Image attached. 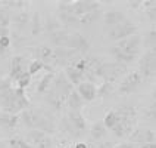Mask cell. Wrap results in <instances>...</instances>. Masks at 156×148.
<instances>
[{"label":"cell","instance_id":"cell-25","mask_svg":"<svg viewBox=\"0 0 156 148\" xmlns=\"http://www.w3.org/2000/svg\"><path fill=\"white\" fill-rule=\"evenodd\" d=\"M102 122H103L105 127H106L108 131H112L113 127L118 124V122H119V113L116 111V108H113V110H111V111H108Z\"/></svg>","mask_w":156,"mask_h":148},{"label":"cell","instance_id":"cell-7","mask_svg":"<svg viewBox=\"0 0 156 148\" xmlns=\"http://www.w3.org/2000/svg\"><path fill=\"white\" fill-rule=\"evenodd\" d=\"M102 10V5L97 2H61L58 3V12L59 13H69L77 17L78 19L88 12Z\"/></svg>","mask_w":156,"mask_h":148},{"label":"cell","instance_id":"cell-21","mask_svg":"<svg viewBox=\"0 0 156 148\" xmlns=\"http://www.w3.org/2000/svg\"><path fill=\"white\" fill-rule=\"evenodd\" d=\"M30 17H31V13H30L28 10L21 9L18 13H15V15L12 17L10 22H13V24L16 25L18 31H22V30H24L25 27H28V24H30Z\"/></svg>","mask_w":156,"mask_h":148},{"label":"cell","instance_id":"cell-2","mask_svg":"<svg viewBox=\"0 0 156 148\" xmlns=\"http://www.w3.org/2000/svg\"><path fill=\"white\" fill-rule=\"evenodd\" d=\"M140 49H141V36L134 34L116 42L111 47V55L116 62L128 65L139 58Z\"/></svg>","mask_w":156,"mask_h":148},{"label":"cell","instance_id":"cell-11","mask_svg":"<svg viewBox=\"0 0 156 148\" xmlns=\"http://www.w3.org/2000/svg\"><path fill=\"white\" fill-rule=\"evenodd\" d=\"M28 65H30V59L25 58L24 55H15L12 56L10 64H9V76L12 85L16 82L21 76H24L28 73Z\"/></svg>","mask_w":156,"mask_h":148},{"label":"cell","instance_id":"cell-3","mask_svg":"<svg viewBox=\"0 0 156 148\" xmlns=\"http://www.w3.org/2000/svg\"><path fill=\"white\" fill-rule=\"evenodd\" d=\"M31 102L25 90L12 86L5 92H0V111L9 114H21L24 110L30 108Z\"/></svg>","mask_w":156,"mask_h":148},{"label":"cell","instance_id":"cell-22","mask_svg":"<svg viewBox=\"0 0 156 148\" xmlns=\"http://www.w3.org/2000/svg\"><path fill=\"white\" fill-rule=\"evenodd\" d=\"M69 34L71 33L68 30L61 28V30H56V31L50 33V40H52V43L55 44L56 47H65L68 39H69Z\"/></svg>","mask_w":156,"mask_h":148},{"label":"cell","instance_id":"cell-23","mask_svg":"<svg viewBox=\"0 0 156 148\" xmlns=\"http://www.w3.org/2000/svg\"><path fill=\"white\" fill-rule=\"evenodd\" d=\"M65 105L69 108V111H81V108L84 107V101L81 99V96L78 95L77 92H75V89H74L68 95V98H66Z\"/></svg>","mask_w":156,"mask_h":148},{"label":"cell","instance_id":"cell-18","mask_svg":"<svg viewBox=\"0 0 156 148\" xmlns=\"http://www.w3.org/2000/svg\"><path fill=\"white\" fill-rule=\"evenodd\" d=\"M19 124V114H9L0 111V129L13 131Z\"/></svg>","mask_w":156,"mask_h":148},{"label":"cell","instance_id":"cell-13","mask_svg":"<svg viewBox=\"0 0 156 148\" xmlns=\"http://www.w3.org/2000/svg\"><path fill=\"white\" fill-rule=\"evenodd\" d=\"M128 138H130L131 144L143 145V144L156 142V133H155V129H149V127H136V129L128 135Z\"/></svg>","mask_w":156,"mask_h":148},{"label":"cell","instance_id":"cell-29","mask_svg":"<svg viewBox=\"0 0 156 148\" xmlns=\"http://www.w3.org/2000/svg\"><path fill=\"white\" fill-rule=\"evenodd\" d=\"M59 22H61V25H66V27H74V28H77V27H81L80 25V19L77 17H74V15H69V13H59Z\"/></svg>","mask_w":156,"mask_h":148},{"label":"cell","instance_id":"cell-33","mask_svg":"<svg viewBox=\"0 0 156 148\" xmlns=\"http://www.w3.org/2000/svg\"><path fill=\"white\" fill-rule=\"evenodd\" d=\"M155 42H156V30L155 25L149 30V33L146 34V39H144V44L147 47V51H155Z\"/></svg>","mask_w":156,"mask_h":148},{"label":"cell","instance_id":"cell-40","mask_svg":"<svg viewBox=\"0 0 156 148\" xmlns=\"http://www.w3.org/2000/svg\"><path fill=\"white\" fill-rule=\"evenodd\" d=\"M74 148H90V145H88L87 142H77V144L74 145Z\"/></svg>","mask_w":156,"mask_h":148},{"label":"cell","instance_id":"cell-1","mask_svg":"<svg viewBox=\"0 0 156 148\" xmlns=\"http://www.w3.org/2000/svg\"><path fill=\"white\" fill-rule=\"evenodd\" d=\"M19 123H22L28 131H40L47 135L55 133L58 129L56 119L50 111L43 108H27L19 114Z\"/></svg>","mask_w":156,"mask_h":148},{"label":"cell","instance_id":"cell-34","mask_svg":"<svg viewBox=\"0 0 156 148\" xmlns=\"http://www.w3.org/2000/svg\"><path fill=\"white\" fill-rule=\"evenodd\" d=\"M8 147L9 148H33L25 139L19 138V136H15V138H10L8 141Z\"/></svg>","mask_w":156,"mask_h":148},{"label":"cell","instance_id":"cell-30","mask_svg":"<svg viewBox=\"0 0 156 148\" xmlns=\"http://www.w3.org/2000/svg\"><path fill=\"white\" fill-rule=\"evenodd\" d=\"M43 28H46L47 31H49V34L53 33V31H56V30H61V22H59V19L55 17H49L46 21L43 22Z\"/></svg>","mask_w":156,"mask_h":148},{"label":"cell","instance_id":"cell-26","mask_svg":"<svg viewBox=\"0 0 156 148\" xmlns=\"http://www.w3.org/2000/svg\"><path fill=\"white\" fill-rule=\"evenodd\" d=\"M55 71H50V73H46L43 76V78L40 80V83H38V86H37V92L38 93H41V95H44L49 89H50V86H52L53 83V78H55Z\"/></svg>","mask_w":156,"mask_h":148},{"label":"cell","instance_id":"cell-31","mask_svg":"<svg viewBox=\"0 0 156 148\" xmlns=\"http://www.w3.org/2000/svg\"><path fill=\"white\" fill-rule=\"evenodd\" d=\"M141 8L146 10V13H147V17H149V19L155 24V18H156V3L155 2H152V0H147V2H143L141 5H140Z\"/></svg>","mask_w":156,"mask_h":148},{"label":"cell","instance_id":"cell-9","mask_svg":"<svg viewBox=\"0 0 156 148\" xmlns=\"http://www.w3.org/2000/svg\"><path fill=\"white\" fill-rule=\"evenodd\" d=\"M139 73L143 78L152 80L156 74V51H146L139 61Z\"/></svg>","mask_w":156,"mask_h":148},{"label":"cell","instance_id":"cell-10","mask_svg":"<svg viewBox=\"0 0 156 148\" xmlns=\"http://www.w3.org/2000/svg\"><path fill=\"white\" fill-rule=\"evenodd\" d=\"M143 80H144V78L141 77V74H140L137 70L130 71V73L125 74V77L121 80V83H119V86H118V93H121V95L134 93V92L143 85Z\"/></svg>","mask_w":156,"mask_h":148},{"label":"cell","instance_id":"cell-38","mask_svg":"<svg viewBox=\"0 0 156 148\" xmlns=\"http://www.w3.org/2000/svg\"><path fill=\"white\" fill-rule=\"evenodd\" d=\"M113 148H140V147L136 145V144H131V142H124V144H119L118 147H113Z\"/></svg>","mask_w":156,"mask_h":148},{"label":"cell","instance_id":"cell-12","mask_svg":"<svg viewBox=\"0 0 156 148\" xmlns=\"http://www.w3.org/2000/svg\"><path fill=\"white\" fill-rule=\"evenodd\" d=\"M50 89L55 93H58L62 99H65V102H66V98L74 90V86L71 85V82L66 78V76L63 73H59V74H55V78H53Z\"/></svg>","mask_w":156,"mask_h":148},{"label":"cell","instance_id":"cell-37","mask_svg":"<svg viewBox=\"0 0 156 148\" xmlns=\"http://www.w3.org/2000/svg\"><path fill=\"white\" fill-rule=\"evenodd\" d=\"M155 117H156V114H155V102H153V104L149 105V108H147V120L155 124Z\"/></svg>","mask_w":156,"mask_h":148},{"label":"cell","instance_id":"cell-4","mask_svg":"<svg viewBox=\"0 0 156 148\" xmlns=\"http://www.w3.org/2000/svg\"><path fill=\"white\" fill-rule=\"evenodd\" d=\"M116 111L119 113V122L111 132H113V135L118 138H125L136 129L137 111L133 105L128 104H122L119 107H116Z\"/></svg>","mask_w":156,"mask_h":148},{"label":"cell","instance_id":"cell-19","mask_svg":"<svg viewBox=\"0 0 156 148\" xmlns=\"http://www.w3.org/2000/svg\"><path fill=\"white\" fill-rule=\"evenodd\" d=\"M44 101L47 102V105L53 108L56 113L58 111H61L62 108L65 107V99H62L61 96L58 95V93H55L52 89H49L46 93H44Z\"/></svg>","mask_w":156,"mask_h":148},{"label":"cell","instance_id":"cell-28","mask_svg":"<svg viewBox=\"0 0 156 148\" xmlns=\"http://www.w3.org/2000/svg\"><path fill=\"white\" fill-rule=\"evenodd\" d=\"M41 70H46V71H55L52 68V67H49V65H46V64H43L41 61H38V59H31L30 61V65H28V74L33 77V76H35L37 73H40Z\"/></svg>","mask_w":156,"mask_h":148},{"label":"cell","instance_id":"cell-15","mask_svg":"<svg viewBox=\"0 0 156 148\" xmlns=\"http://www.w3.org/2000/svg\"><path fill=\"white\" fill-rule=\"evenodd\" d=\"M25 141L33 148H52L53 145L52 136L40 131H28Z\"/></svg>","mask_w":156,"mask_h":148},{"label":"cell","instance_id":"cell-16","mask_svg":"<svg viewBox=\"0 0 156 148\" xmlns=\"http://www.w3.org/2000/svg\"><path fill=\"white\" fill-rule=\"evenodd\" d=\"M75 92L81 96V99L84 102H91L97 96V86L94 83H91V82H81L77 86Z\"/></svg>","mask_w":156,"mask_h":148},{"label":"cell","instance_id":"cell-42","mask_svg":"<svg viewBox=\"0 0 156 148\" xmlns=\"http://www.w3.org/2000/svg\"><path fill=\"white\" fill-rule=\"evenodd\" d=\"M0 148H9L6 141H0Z\"/></svg>","mask_w":156,"mask_h":148},{"label":"cell","instance_id":"cell-32","mask_svg":"<svg viewBox=\"0 0 156 148\" xmlns=\"http://www.w3.org/2000/svg\"><path fill=\"white\" fill-rule=\"evenodd\" d=\"M10 10L0 6V28H10Z\"/></svg>","mask_w":156,"mask_h":148},{"label":"cell","instance_id":"cell-8","mask_svg":"<svg viewBox=\"0 0 156 148\" xmlns=\"http://www.w3.org/2000/svg\"><path fill=\"white\" fill-rule=\"evenodd\" d=\"M134 34H139V27L136 25V22H133L128 18L125 21H122L121 24H118V25L108 30V39L115 42V43Z\"/></svg>","mask_w":156,"mask_h":148},{"label":"cell","instance_id":"cell-41","mask_svg":"<svg viewBox=\"0 0 156 148\" xmlns=\"http://www.w3.org/2000/svg\"><path fill=\"white\" fill-rule=\"evenodd\" d=\"M140 148H156V142H150V144H143V145H139Z\"/></svg>","mask_w":156,"mask_h":148},{"label":"cell","instance_id":"cell-20","mask_svg":"<svg viewBox=\"0 0 156 148\" xmlns=\"http://www.w3.org/2000/svg\"><path fill=\"white\" fill-rule=\"evenodd\" d=\"M52 55H53V49H50L49 46H38V47H35L34 51V59H38V61H41L43 64L46 65H49V67H52ZM53 68V67H52Z\"/></svg>","mask_w":156,"mask_h":148},{"label":"cell","instance_id":"cell-27","mask_svg":"<svg viewBox=\"0 0 156 148\" xmlns=\"http://www.w3.org/2000/svg\"><path fill=\"white\" fill-rule=\"evenodd\" d=\"M30 28H31V34L37 36L41 30H43V21H41V15L40 12H34L31 17H30Z\"/></svg>","mask_w":156,"mask_h":148},{"label":"cell","instance_id":"cell-36","mask_svg":"<svg viewBox=\"0 0 156 148\" xmlns=\"http://www.w3.org/2000/svg\"><path fill=\"white\" fill-rule=\"evenodd\" d=\"M9 87H12V82H10V78L9 77L0 78V92H5V90L9 89Z\"/></svg>","mask_w":156,"mask_h":148},{"label":"cell","instance_id":"cell-24","mask_svg":"<svg viewBox=\"0 0 156 148\" xmlns=\"http://www.w3.org/2000/svg\"><path fill=\"white\" fill-rule=\"evenodd\" d=\"M106 135H108V129L105 127L103 122H96L90 127V136H91V139L102 141L103 138H106Z\"/></svg>","mask_w":156,"mask_h":148},{"label":"cell","instance_id":"cell-39","mask_svg":"<svg viewBox=\"0 0 156 148\" xmlns=\"http://www.w3.org/2000/svg\"><path fill=\"white\" fill-rule=\"evenodd\" d=\"M0 37H10V28H0Z\"/></svg>","mask_w":156,"mask_h":148},{"label":"cell","instance_id":"cell-5","mask_svg":"<svg viewBox=\"0 0 156 148\" xmlns=\"http://www.w3.org/2000/svg\"><path fill=\"white\" fill-rule=\"evenodd\" d=\"M59 129L66 133L69 138H81L87 131V120L81 111H68L65 117H62Z\"/></svg>","mask_w":156,"mask_h":148},{"label":"cell","instance_id":"cell-6","mask_svg":"<svg viewBox=\"0 0 156 148\" xmlns=\"http://www.w3.org/2000/svg\"><path fill=\"white\" fill-rule=\"evenodd\" d=\"M127 71H128V65H124V64L116 61L112 62L103 61L99 65V68L96 70V77L103 78V82L106 85L113 86L118 82V78H121Z\"/></svg>","mask_w":156,"mask_h":148},{"label":"cell","instance_id":"cell-14","mask_svg":"<svg viewBox=\"0 0 156 148\" xmlns=\"http://www.w3.org/2000/svg\"><path fill=\"white\" fill-rule=\"evenodd\" d=\"M65 47L80 53V55H86L88 52V49H90V42H88V39L86 36L80 34V33H71Z\"/></svg>","mask_w":156,"mask_h":148},{"label":"cell","instance_id":"cell-35","mask_svg":"<svg viewBox=\"0 0 156 148\" xmlns=\"http://www.w3.org/2000/svg\"><path fill=\"white\" fill-rule=\"evenodd\" d=\"M100 17V10H96V12H88L86 15L80 18V25H88L91 22H94L97 18Z\"/></svg>","mask_w":156,"mask_h":148},{"label":"cell","instance_id":"cell-17","mask_svg":"<svg viewBox=\"0 0 156 148\" xmlns=\"http://www.w3.org/2000/svg\"><path fill=\"white\" fill-rule=\"evenodd\" d=\"M127 19V15L122 12V10H108L106 13H105V25L106 28L109 30V28H112V27L118 25V24H121L122 21H125Z\"/></svg>","mask_w":156,"mask_h":148}]
</instances>
